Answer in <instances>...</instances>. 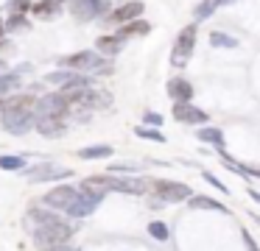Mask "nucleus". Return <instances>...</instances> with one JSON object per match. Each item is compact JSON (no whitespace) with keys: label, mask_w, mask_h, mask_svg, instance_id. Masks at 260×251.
Segmentation results:
<instances>
[{"label":"nucleus","mask_w":260,"mask_h":251,"mask_svg":"<svg viewBox=\"0 0 260 251\" xmlns=\"http://www.w3.org/2000/svg\"><path fill=\"white\" fill-rule=\"evenodd\" d=\"M37 98L34 95H12L3 100V112H0V123L9 134L23 137L25 131L37 126V115H34Z\"/></svg>","instance_id":"f257e3e1"},{"label":"nucleus","mask_w":260,"mask_h":251,"mask_svg":"<svg viewBox=\"0 0 260 251\" xmlns=\"http://www.w3.org/2000/svg\"><path fill=\"white\" fill-rule=\"evenodd\" d=\"M59 70H70L79 76H95V73H112V61L98 50H79L73 56L59 59Z\"/></svg>","instance_id":"f03ea898"},{"label":"nucleus","mask_w":260,"mask_h":251,"mask_svg":"<svg viewBox=\"0 0 260 251\" xmlns=\"http://www.w3.org/2000/svg\"><path fill=\"white\" fill-rule=\"evenodd\" d=\"M70 109L73 106L68 103V98H64L62 92H48L42 95V98H37V106H34V115L37 120H64V117L70 115Z\"/></svg>","instance_id":"7ed1b4c3"},{"label":"nucleus","mask_w":260,"mask_h":251,"mask_svg":"<svg viewBox=\"0 0 260 251\" xmlns=\"http://www.w3.org/2000/svg\"><path fill=\"white\" fill-rule=\"evenodd\" d=\"M193 48H196V22L185 25L176 37L174 48H171V64L174 67H185L187 59L193 56Z\"/></svg>","instance_id":"20e7f679"},{"label":"nucleus","mask_w":260,"mask_h":251,"mask_svg":"<svg viewBox=\"0 0 260 251\" xmlns=\"http://www.w3.org/2000/svg\"><path fill=\"white\" fill-rule=\"evenodd\" d=\"M81 190L79 187H70V184H59V187H53L51 193L42 195V206H48V209H59V212H68L70 206H73V201L79 198Z\"/></svg>","instance_id":"39448f33"},{"label":"nucleus","mask_w":260,"mask_h":251,"mask_svg":"<svg viewBox=\"0 0 260 251\" xmlns=\"http://www.w3.org/2000/svg\"><path fill=\"white\" fill-rule=\"evenodd\" d=\"M70 11H73V17L79 22H92L109 11V0H73Z\"/></svg>","instance_id":"423d86ee"},{"label":"nucleus","mask_w":260,"mask_h":251,"mask_svg":"<svg viewBox=\"0 0 260 251\" xmlns=\"http://www.w3.org/2000/svg\"><path fill=\"white\" fill-rule=\"evenodd\" d=\"M151 187H154V193H157V198H159V201H168V204L187 201V198H190V193H193L187 184H182V182H165V178L154 182Z\"/></svg>","instance_id":"0eeeda50"},{"label":"nucleus","mask_w":260,"mask_h":251,"mask_svg":"<svg viewBox=\"0 0 260 251\" xmlns=\"http://www.w3.org/2000/svg\"><path fill=\"white\" fill-rule=\"evenodd\" d=\"M146 11V6L140 3V0H129V3H123V6H118V9L112 11L109 17H104V22L107 25H126V22H135V20H140V14Z\"/></svg>","instance_id":"6e6552de"},{"label":"nucleus","mask_w":260,"mask_h":251,"mask_svg":"<svg viewBox=\"0 0 260 251\" xmlns=\"http://www.w3.org/2000/svg\"><path fill=\"white\" fill-rule=\"evenodd\" d=\"M104 201V193H79V198L73 201V206H70L64 215H70V218H87V215H92L95 212V206Z\"/></svg>","instance_id":"1a4fd4ad"},{"label":"nucleus","mask_w":260,"mask_h":251,"mask_svg":"<svg viewBox=\"0 0 260 251\" xmlns=\"http://www.w3.org/2000/svg\"><path fill=\"white\" fill-rule=\"evenodd\" d=\"M25 176H28V182L40 184V182H59V178H70V176H73V170H68V167H56V165H40V167L25 170Z\"/></svg>","instance_id":"9d476101"},{"label":"nucleus","mask_w":260,"mask_h":251,"mask_svg":"<svg viewBox=\"0 0 260 251\" xmlns=\"http://www.w3.org/2000/svg\"><path fill=\"white\" fill-rule=\"evenodd\" d=\"M174 120L187 123V126H204L210 120V115L193 103H174Z\"/></svg>","instance_id":"9b49d317"},{"label":"nucleus","mask_w":260,"mask_h":251,"mask_svg":"<svg viewBox=\"0 0 260 251\" xmlns=\"http://www.w3.org/2000/svg\"><path fill=\"white\" fill-rule=\"evenodd\" d=\"M165 89H168V98L174 103H190L193 100V84L187 78H171Z\"/></svg>","instance_id":"f8f14e48"},{"label":"nucleus","mask_w":260,"mask_h":251,"mask_svg":"<svg viewBox=\"0 0 260 251\" xmlns=\"http://www.w3.org/2000/svg\"><path fill=\"white\" fill-rule=\"evenodd\" d=\"M123 45H126V39L118 37V33H112V37H98L95 50L101 56H107V59H112V56H118L120 50H123Z\"/></svg>","instance_id":"ddd939ff"},{"label":"nucleus","mask_w":260,"mask_h":251,"mask_svg":"<svg viewBox=\"0 0 260 251\" xmlns=\"http://www.w3.org/2000/svg\"><path fill=\"white\" fill-rule=\"evenodd\" d=\"M31 14L40 17V20H56L62 14V0H40V3L31 6Z\"/></svg>","instance_id":"4468645a"},{"label":"nucleus","mask_w":260,"mask_h":251,"mask_svg":"<svg viewBox=\"0 0 260 251\" xmlns=\"http://www.w3.org/2000/svg\"><path fill=\"white\" fill-rule=\"evenodd\" d=\"M37 131L42 134V137H48V139H56V137H62L64 131H68V120H37Z\"/></svg>","instance_id":"2eb2a0df"},{"label":"nucleus","mask_w":260,"mask_h":251,"mask_svg":"<svg viewBox=\"0 0 260 251\" xmlns=\"http://www.w3.org/2000/svg\"><path fill=\"white\" fill-rule=\"evenodd\" d=\"M196 137L202 139V142H210L215 151H218V154L226 148V145H224V131H221L218 126H202V128L196 131Z\"/></svg>","instance_id":"dca6fc26"},{"label":"nucleus","mask_w":260,"mask_h":251,"mask_svg":"<svg viewBox=\"0 0 260 251\" xmlns=\"http://www.w3.org/2000/svg\"><path fill=\"white\" fill-rule=\"evenodd\" d=\"M226 3H235V0H202V3L193 9V17H196V22H202V20H207V17H213L215 9H221V6H226Z\"/></svg>","instance_id":"f3484780"},{"label":"nucleus","mask_w":260,"mask_h":251,"mask_svg":"<svg viewBox=\"0 0 260 251\" xmlns=\"http://www.w3.org/2000/svg\"><path fill=\"white\" fill-rule=\"evenodd\" d=\"M151 31V25H148L146 20H135V22H126V25H120L118 31V37H123V39H129V37H146V33Z\"/></svg>","instance_id":"a211bd4d"},{"label":"nucleus","mask_w":260,"mask_h":251,"mask_svg":"<svg viewBox=\"0 0 260 251\" xmlns=\"http://www.w3.org/2000/svg\"><path fill=\"white\" fill-rule=\"evenodd\" d=\"M187 206L190 209H213V212H226V206L215 198H207V195H190L187 198Z\"/></svg>","instance_id":"6ab92c4d"},{"label":"nucleus","mask_w":260,"mask_h":251,"mask_svg":"<svg viewBox=\"0 0 260 251\" xmlns=\"http://www.w3.org/2000/svg\"><path fill=\"white\" fill-rule=\"evenodd\" d=\"M115 154L112 145H90V148H79V159H109Z\"/></svg>","instance_id":"aec40b11"},{"label":"nucleus","mask_w":260,"mask_h":251,"mask_svg":"<svg viewBox=\"0 0 260 251\" xmlns=\"http://www.w3.org/2000/svg\"><path fill=\"white\" fill-rule=\"evenodd\" d=\"M0 170H17V173L28 170L25 167V156H3L0 154Z\"/></svg>","instance_id":"412c9836"},{"label":"nucleus","mask_w":260,"mask_h":251,"mask_svg":"<svg viewBox=\"0 0 260 251\" xmlns=\"http://www.w3.org/2000/svg\"><path fill=\"white\" fill-rule=\"evenodd\" d=\"M210 45H213V48H238V39L230 37V33H224V31H213L210 33Z\"/></svg>","instance_id":"4be33fe9"},{"label":"nucleus","mask_w":260,"mask_h":251,"mask_svg":"<svg viewBox=\"0 0 260 251\" xmlns=\"http://www.w3.org/2000/svg\"><path fill=\"white\" fill-rule=\"evenodd\" d=\"M148 234H151L154 240H159V243H165V240L171 237V229H168V223H162V221H151L148 223Z\"/></svg>","instance_id":"5701e85b"},{"label":"nucleus","mask_w":260,"mask_h":251,"mask_svg":"<svg viewBox=\"0 0 260 251\" xmlns=\"http://www.w3.org/2000/svg\"><path fill=\"white\" fill-rule=\"evenodd\" d=\"M20 87V76L17 73H6V76H0V98H6L12 89Z\"/></svg>","instance_id":"b1692460"},{"label":"nucleus","mask_w":260,"mask_h":251,"mask_svg":"<svg viewBox=\"0 0 260 251\" xmlns=\"http://www.w3.org/2000/svg\"><path fill=\"white\" fill-rule=\"evenodd\" d=\"M25 28H28V20H25V14H9V20H6V33L25 31Z\"/></svg>","instance_id":"393cba45"},{"label":"nucleus","mask_w":260,"mask_h":251,"mask_svg":"<svg viewBox=\"0 0 260 251\" xmlns=\"http://www.w3.org/2000/svg\"><path fill=\"white\" fill-rule=\"evenodd\" d=\"M135 134L143 139H151V142H165V134L157 128H146V126H135Z\"/></svg>","instance_id":"a878e982"},{"label":"nucleus","mask_w":260,"mask_h":251,"mask_svg":"<svg viewBox=\"0 0 260 251\" xmlns=\"http://www.w3.org/2000/svg\"><path fill=\"white\" fill-rule=\"evenodd\" d=\"M31 0H9L6 3V11L9 14H25V11H31Z\"/></svg>","instance_id":"bb28decb"},{"label":"nucleus","mask_w":260,"mask_h":251,"mask_svg":"<svg viewBox=\"0 0 260 251\" xmlns=\"http://www.w3.org/2000/svg\"><path fill=\"white\" fill-rule=\"evenodd\" d=\"M202 178H204V182H207V184H213V187L218 190V193H226L224 182H221L218 176H213V173H210V170H202Z\"/></svg>","instance_id":"cd10ccee"},{"label":"nucleus","mask_w":260,"mask_h":251,"mask_svg":"<svg viewBox=\"0 0 260 251\" xmlns=\"http://www.w3.org/2000/svg\"><path fill=\"white\" fill-rule=\"evenodd\" d=\"M143 123H148V126H162V115H157V112H146V115H143Z\"/></svg>","instance_id":"c85d7f7f"},{"label":"nucleus","mask_w":260,"mask_h":251,"mask_svg":"<svg viewBox=\"0 0 260 251\" xmlns=\"http://www.w3.org/2000/svg\"><path fill=\"white\" fill-rule=\"evenodd\" d=\"M241 237H243V243H246V248H249V251H260V248H257V243H254V237L246 232V229L241 232Z\"/></svg>","instance_id":"c756f323"},{"label":"nucleus","mask_w":260,"mask_h":251,"mask_svg":"<svg viewBox=\"0 0 260 251\" xmlns=\"http://www.w3.org/2000/svg\"><path fill=\"white\" fill-rule=\"evenodd\" d=\"M249 198H252V201H254V204H257V206H260V193H257V190H249Z\"/></svg>","instance_id":"7c9ffc66"},{"label":"nucleus","mask_w":260,"mask_h":251,"mask_svg":"<svg viewBox=\"0 0 260 251\" xmlns=\"http://www.w3.org/2000/svg\"><path fill=\"white\" fill-rule=\"evenodd\" d=\"M3 33H6V20L0 17V37H3Z\"/></svg>","instance_id":"2f4dec72"},{"label":"nucleus","mask_w":260,"mask_h":251,"mask_svg":"<svg viewBox=\"0 0 260 251\" xmlns=\"http://www.w3.org/2000/svg\"><path fill=\"white\" fill-rule=\"evenodd\" d=\"M9 73V67H6V61H0V76H6Z\"/></svg>","instance_id":"473e14b6"},{"label":"nucleus","mask_w":260,"mask_h":251,"mask_svg":"<svg viewBox=\"0 0 260 251\" xmlns=\"http://www.w3.org/2000/svg\"><path fill=\"white\" fill-rule=\"evenodd\" d=\"M3 48H6V42H3V39H0V50H3Z\"/></svg>","instance_id":"72a5a7b5"},{"label":"nucleus","mask_w":260,"mask_h":251,"mask_svg":"<svg viewBox=\"0 0 260 251\" xmlns=\"http://www.w3.org/2000/svg\"><path fill=\"white\" fill-rule=\"evenodd\" d=\"M3 100H6V98H0V112H3Z\"/></svg>","instance_id":"f704fd0d"},{"label":"nucleus","mask_w":260,"mask_h":251,"mask_svg":"<svg viewBox=\"0 0 260 251\" xmlns=\"http://www.w3.org/2000/svg\"><path fill=\"white\" fill-rule=\"evenodd\" d=\"M70 251H76V248H70Z\"/></svg>","instance_id":"c9c22d12"}]
</instances>
